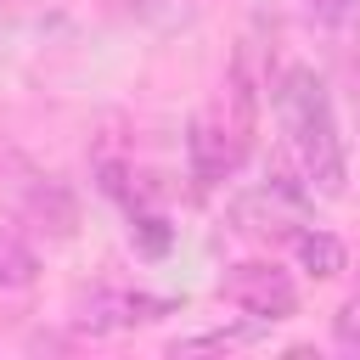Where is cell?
Masks as SVG:
<instances>
[{
    "instance_id": "6da1fadb",
    "label": "cell",
    "mask_w": 360,
    "mask_h": 360,
    "mask_svg": "<svg viewBox=\"0 0 360 360\" xmlns=\"http://www.w3.org/2000/svg\"><path fill=\"white\" fill-rule=\"evenodd\" d=\"M276 112H281V129H287V152H292V169L304 174L309 197H343L349 186V158H343V135H338V112H332V96L321 84L315 68H287L276 79Z\"/></svg>"
},
{
    "instance_id": "7a4b0ae2",
    "label": "cell",
    "mask_w": 360,
    "mask_h": 360,
    "mask_svg": "<svg viewBox=\"0 0 360 360\" xmlns=\"http://www.w3.org/2000/svg\"><path fill=\"white\" fill-rule=\"evenodd\" d=\"M0 208H6L11 219L34 225V231L51 236V242H68V236L79 231V202H73V191H68L56 174H45V169H34L28 158H17V152H0Z\"/></svg>"
},
{
    "instance_id": "3957f363",
    "label": "cell",
    "mask_w": 360,
    "mask_h": 360,
    "mask_svg": "<svg viewBox=\"0 0 360 360\" xmlns=\"http://www.w3.org/2000/svg\"><path fill=\"white\" fill-rule=\"evenodd\" d=\"M219 298H225V304H236L248 321H264V326H276V321L298 315V287H292V276H287L281 264H270V259L231 264V270H225V281H219Z\"/></svg>"
},
{
    "instance_id": "277c9868",
    "label": "cell",
    "mask_w": 360,
    "mask_h": 360,
    "mask_svg": "<svg viewBox=\"0 0 360 360\" xmlns=\"http://www.w3.org/2000/svg\"><path fill=\"white\" fill-rule=\"evenodd\" d=\"M180 304L174 298H152V292H135V287H96L73 304V326L90 332V338H112V332H129V326H146V321H163L174 315Z\"/></svg>"
},
{
    "instance_id": "5b68a950",
    "label": "cell",
    "mask_w": 360,
    "mask_h": 360,
    "mask_svg": "<svg viewBox=\"0 0 360 360\" xmlns=\"http://www.w3.org/2000/svg\"><path fill=\"white\" fill-rule=\"evenodd\" d=\"M292 253H298V264H304L315 281H332V276H343V264H349V248H343L332 231H292Z\"/></svg>"
},
{
    "instance_id": "8992f818",
    "label": "cell",
    "mask_w": 360,
    "mask_h": 360,
    "mask_svg": "<svg viewBox=\"0 0 360 360\" xmlns=\"http://www.w3.org/2000/svg\"><path fill=\"white\" fill-rule=\"evenodd\" d=\"M34 276H39L34 248H28L17 231L0 225V292H22V287H34Z\"/></svg>"
},
{
    "instance_id": "52a82bcc",
    "label": "cell",
    "mask_w": 360,
    "mask_h": 360,
    "mask_svg": "<svg viewBox=\"0 0 360 360\" xmlns=\"http://www.w3.org/2000/svg\"><path fill=\"white\" fill-rule=\"evenodd\" d=\"M270 326L264 321H248V326H225V332H197V338H180L174 354H202V349H242V343H259Z\"/></svg>"
},
{
    "instance_id": "ba28073f",
    "label": "cell",
    "mask_w": 360,
    "mask_h": 360,
    "mask_svg": "<svg viewBox=\"0 0 360 360\" xmlns=\"http://www.w3.org/2000/svg\"><path fill=\"white\" fill-rule=\"evenodd\" d=\"M129 236H135V248H141V253H152V259H163V253H169V242H174V236H169V219H163V214H152L146 202H141V208H129Z\"/></svg>"
},
{
    "instance_id": "9c48e42d",
    "label": "cell",
    "mask_w": 360,
    "mask_h": 360,
    "mask_svg": "<svg viewBox=\"0 0 360 360\" xmlns=\"http://www.w3.org/2000/svg\"><path fill=\"white\" fill-rule=\"evenodd\" d=\"M332 343H338V354L360 360V292H349V298L338 304V315H332Z\"/></svg>"
},
{
    "instance_id": "30bf717a",
    "label": "cell",
    "mask_w": 360,
    "mask_h": 360,
    "mask_svg": "<svg viewBox=\"0 0 360 360\" xmlns=\"http://www.w3.org/2000/svg\"><path fill=\"white\" fill-rule=\"evenodd\" d=\"M304 6H309V17L321 28H349L360 17V0H304Z\"/></svg>"
}]
</instances>
